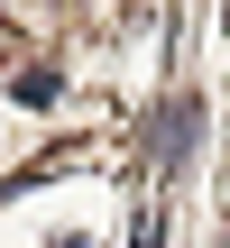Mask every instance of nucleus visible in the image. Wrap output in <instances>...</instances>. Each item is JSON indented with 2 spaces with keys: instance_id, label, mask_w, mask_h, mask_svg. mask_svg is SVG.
<instances>
[{
  "instance_id": "20e7f679",
  "label": "nucleus",
  "mask_w": 230,
  "mask_h": 248,
  "mask_svg": "<svg viewBox=\"0 0 230 248\" xmlns=\"http://www.w3.org/2000/svg\"><path fill=\"white\" fill-rule=\"evenodd\" d=\"M46 248H92V239H74V230H65V239H46Z\"/></svg>"
},
{
  "instance_id": "7ed1b4c3",
  "label": "nucleus",
  "mask_w": 230,
  "mask_h": 248,
  "mask_svg": "<svg viewBox=\"0 0 230 248\" xmlns=\"http://www.w3.org/2000/svg\"><path fill=\"white\" fill-rule=\"evenodd\" d=\"M138 248H157V221H138Z\"/></svg>"
},
{
  "instance_id": "f03ea898",
  "label": "nucleus",
  "mask_w": 230,
  "mask_h": 248,
  "mask_svg": "<svg viewBox=\"0 0 230 248\" xmlns=\"http://www.w3.org/2000/svg\"><path fill=\"white\" fill-rule=\"evenodd\" d=\"M55 92H65V74H55V64H37V74H18V92H9V101H28V110H46Z\"/></svg>"
},
{
  "instance_id": "f257e3e1",
  "label": "nucleus",
  "mask_w": 230,
  "mask_h": 248,
  "mask_svg": "<svg viewBox=\"0 0 230 248\" xmlns=\"http://www.w3.org/2000/svg\"><path fill=\"white\" fill-rule=\"evenodd\" d=\"M194 138H203V110H194V101H175V110L157 120V166H184V147H194Z\"/></svg>"
}]
</instances>
